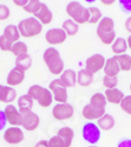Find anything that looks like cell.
Here are the masks:
<instances>
[{
  "label": "cell",
  "mask_w": 131,
  "mask_h": 147,
  "mask_svg": "<svg viewBox=\"0 0 131 147\" xmlns=\"http://www.w3.org/2000/svg\"><path fill=\"white\" fill-rule=\"evenodd\" d=\"M128 48V44H126V39L124 38H116V40L113 41V44L111 45V51L113 52L115 55H121L126 53Z\"/></svg>",
  "instance_id": "cell-26"
},
{
  "label": "cell",
  "mask_w": 131,
  "mask_h": 147,
  "mask_svg": "<svg viewBox=\"0 0 131 147\" xmlns=\"http://www.w3.org/2000/svg\"><path fill=\"white\" fill-rule=\"evenodd\" d=\"M33 17L37 19L43 26H44V25H50V24L52 22V20H53L52 11L50 9L49 6H47L46 4H44V3L40 4L38 11L33 14Z\"/></svg>",
  "instance_id": "cell-14"
},
{
  "label": "cell",
  "mask_w": 131,
  "mask_h": 147,
  "mask_svg": "<svg viewBox=\"0 0 131 147\" xmlns=\"http://www.w3.org/2000/svg\"><path fill=\"white\" fill-rule=\"evenodd\" d=\"M11 16V11L10 8L4 5V4H0V21H5L10 18Z\"/></svg>",
  "instance_id": "cell-38"
},
{
  "label": "cell",
  "mask_w": 131,
  "mask_h": 147,
  "mask_svg": "<svg viewBox=\"0 0 131 147\" xmlns=\"http://www.w3.org/2000/svg\"><path fill=\"white\" fill-rule=\"evenodd\" d=\"M88 147H99V146H97V145H89Z\"/></svg>",
  "instance_id": "cell-48"
},
{
  "label": "cell",
  "mask_w": 131,
  "mask_h": 147,
  "mask_svg": "<svg viewBox=\"0 0 131 147\" xmlns=\"http://www.w3.org/2000/svg\"><path fill=\"white\" fill-rule=\"evenodd\" d=\"M43 60L45 65L47 66V69L50 71L53 76H60L65 69L64 60L62 59V55L59 51L54 47H47L43 53Z\"/></svg>",
  "instance_id": "cell-1"
},
{
  "label": "cell",
  "mask_w": 131,
  "mask_h": 147,
  "mask_svg": "<svg viewBox=\"0 0 131 147\" xmlns=\"http://www.w3.org/2000/svg\"><path fill=\"white\" fill-rule=\"evenodd\" d=\"M99 1L104 5V6H111V5H113L117 0H99Z\"/></svg>",
  "instance_id": "cell-45"
},
{
  "label": "cell",
  "mask_w": 131,
  "mask_h": 147,
  "mask_svg": "<svg viewBox=\"0 0 131 147\" xmlns=\"http://www.w3.org/2000/svg\"><path fill=\"white\" fill-rule=\"evenodd\" d=\"M12 45H13V42H11L8 39H6L3 34L0 35V51H4V52L11 51Z\"/></svg>",
  "instance_id": "cell-37"
},
{
  "label": "cell",
  "mask_w": 131,
  "mask_h": 147,
  "mask_svg": "<svg viewBox=\"0 0 131 147\" xmlns=\"http://www.w3.org/2000/svg\"><path fill=\"white\" fill-rule=\"evenodd\" d=\"M32 58L30 54H25V55H20V57H17L16 59V67L21 69L22 72H26L29 71L31 67H32Z\"/></svg>",
  "instance_id": "cell-27"
},
{
  "label": "cell",
  "mask_w": 131,
  "mask_h": 147,
  "mask_svg": "<svg viewBox=\"0 0 131 147\" xmlns=\"http://www.w3.org/2000/svg\"><path fill=\"white\" fill-rule=\"evenodd\" d=\"M130 91H131V84H130Z\"/></svg>",
  "instance_id": "cell-50"
},
{
  "label": "cell",
  "mask_w": 131,
  "mask_h": 147,
  "mask_svg": "<svg viewBox=\"0 0 131 147\" xmlns=\"http://www.w3.org/2000/svg\"><path fill=\"white\" fill-rule=\"evenodd\" d=\"M7 125V120L5 117V113L3 109H0V131H3Z\"/></svg>",
  "instance_id": "cell-40"
},
{
  "label": "cell",
  "mask_w": 131,
  "mask_h": 147,
  "mask_svg": "<svg viewBox=\"0 0 131 147\" xmlns=\"http://www.w3.org/2000/svg\"><path fill=\"white\" fill-rule=\"evenodd\" d=\"M106 112L105 111H99V109H96V108H93L90 104L85 105L84 107H83L81 109V115L84 119L89 120V121H94V120H98L102 115H104Z\"/></svg>",
  "instance_id": "cell-18"
},
{
  "label": "cell",
  "mask_w": 131,
  "mask_h": 147,
  "mask_svg": "<svg viewBox=\"0 0 131 147\" xmlns=\"http://www.w3.org/2000/svg\"><path fill=\"white\" fill-rule=\"evenodd\" d=\"M11 52L13 53L16 57H20V55H25V54H29V47L24 42V41H17L12 45V48H11Z\"/></svg>",
  "instance_id": "cell-31"
},
{
  "label": "cell",
  "mask_w": 131,
  "mask_h": 147,
  "mask_svg": "<svg viewBox=\"0 0 131 147\" xmlns=\"http://www.w3.org/2000/svg\"><path fill=\"white\" fill-rule=\"evenodd\" d=\"M18 31L24 38H34L43 32V25L34 17H29L19 21Z\"/></svg>",
  "instance_id": "cell-4"
},
{
  "label": "cell",
  "mask_w": 131,
  "mask_h": 147,
  "mask_svg": "<svg viewBox=\"0 0 131 147\" xmlns=\"http://www.w3.org/2000/svg\"><path fill=\"white\" fill-rule=\"evenodd\" d=\"M118 4L123 12L131 13V0H118Z\"/></svg>",
  "instance_id": "cell-39"
},
{
  "label": "cell",
  "mask_w": 131,
  "mask_h": 147,
  "mask_svg": "<svg viewBox=\"0 0 131 147\" xmlns=\"http://www.w3.org/2000/svg\"><path fill=\"white\" fill-rule=\"evenodd\" d=\"M3 35L5 36L6 39H8L11 42H17V41H19V39H20V33H19V31H18V27H17V25H7L6 27H5V30H4V33H3Z\"/></svg>",
  "instance_id": "cell-25"
},
{
  "label": "cell",
  "mask_w": 131,
  "mask_h": 147,
  "mask_svg": "<svg viewBox=\"0 0 131 147\" xmlns=\"http://www.w3.org/2000/svg\"><path fill=\"white\" fill-rule=\"evenodd\" d=\"M117 147H131V139H122L119 142H118Z\"/></svg>",
  "instance_id": "cell-41"
},
{
  "label": "cell",
  "mask_w": 131,
  "mask_h": 147,
  "mask_svg": "<svg viewBox=\"0 0 131 147\" xmlns=\"http://www.w3.org/2000/svg\"><path fill=\"white\" fill-rule=\"evenodd\" d=\"M1 87H3V85H0V90H1Z\"/></svg>",
  "instance_id": "cell-49"
},
{
  "label": "cell",
  "mask_w": 131,
  "mask_h": 147,
  "mask_svg": "<svg viewBox=\"0 0 131 147\" xmlns=\"http://www.w3.org/2000/svg\"><path fill=\"white\" fill-rule=\"evenodd\" d=\"M34 147H49V144H47V140H40L34 145Z\"/></svg>",
  "instance_id": "cell-44"
},
{
  "label": "cell",
  "mask_w": 131,
  "mask_h": 147,
  "mask_svg": "<svg viewBox=\"0 0 131 147\" xmlns=\"http://www.w3.org/2000/svg\"><path fill=\"white\" fill-rule=\"evenodd\" d=\"M105 60L106 59L104 58V55H102L99 53L92 54L85 61V68L89 72H91L92 74H96V73H98L99 71H102L104 68Z\"/></svg>",
  "instance_id": "cell-11"
},
{
  "label": "cell",
  "mask_w": 131,
  "mask_h": 147,
  "mask_svg": "<svg viewBox=\"0 0 131 147\" xmlns=\"http://www.w3.org/2000/svg\"><path fill=\"white\" fill-rule=\"evenodd\" d=\"M119 106L124 113L131 115V95H125L123 98V100L121 101Z\"/></svg>",
  "instance_id": "cell-35"
},
{
  "label": "cell",
  "mask_w": 131,
  "mask_h": 147,
  "mask_svg": "<svg viewBox=\"0 0 131 147\" xmlns=\"http://www.w3.org/2000/svg\"><path fill=\"white\" fill-rule=\"evenodd\" d=\"M33 100L31 99V98L26 94H22L18 98V107H19V111L22 112V111H30V109H32L33 107Z\"/></svg>",
  "instance_id": "cell-29"
},
{
  "label": "cell",
  "mask_w": 131,
  "mask_h": 147,
  "mask_svg": "<svg viewBox=\"0 0 131 147\" xmlns=\"http://www.w3.org/2000/svg\"><path fill=\"white\" fill-rule=\"evenodd\" d=\"M21 113V127L29 132L35 131L40 125V118L35 114L32 109L30 111H22Z\"/></svg>",
  "instance_id": "cell-9"
},
{
  "label": "cell",
  "mask_w": 131,
  "mask_h": 147,
  "mask_svg": "<svg viewBox=\"0 0 131 147\" xmlns=\"http://www.w3.org/2000/svg\"><path fill=\"white\" fill-rule=\"evenodd\" d=\"M12 1H13V4L18 7H24L29 3V0H12Z\"/></svg>",
  "instance_id": "cell-42"
},
{
  "label": "cell",
  "mask_w": 131,
  "mask_h": 147,
  "mask_svg": "<svg viewBox=\"0 0 131 147\" xmlns=\"http://www.w3.org/2000/svg\"><path fill=\"white\" fill-rule=\"evenodd\" d=\"M104 76H109V77H117L119 74L121 68L119 65L117 63V58L116 55L108 58L105 60V65H104Z\"/></svg>",
  "instance_id": "cell-16"
},
{
  "label": "cell",
  "mask_w": 131,
  "mask_h": 147,
  "mask_svg": "<svg viewBox=\"0 0 131 147\" xmlns=\"http://www.w3.org/2000/svg\"><path fill=\"white\" fill-rule=\"evenodd\" d=\"M93 108L96 109H99V111H106V101L105 99V95L104 93H100V92H97L92 94V96L90 98V102H89Z\"/></svg>",
  "instance_id": "cell-22"
},
{
  "label": "cell",
  "mask_w": 131,
  "mask_h": 147,
  "mask_svg": "<svg viewBox=\"0 0 131 147\" xmlns=\"http://www.w3.org/2000/svg\"><path fill=\"white\" fill-rule=\"evenodd\" d=\"M115 124H116L115 118L109 113H105L97 120V126L100 128V131H104V132L111 131L115 127Z\"/></svg>",
  "instance_id": "cell-23"
},
{
  "label": "cell",
  "mask_w": 131,
  "mask_h": 147,
  "mask_svg": "<svg viewBox=\"0 0 131 147\" xmlns=\"http://www.w3.org/2000/svg\"><path fill=\"white\" fill-rule=\"evenodd\" d=\"M40 0H29V3L24 6V11L26 12V13H30V14H34L35 12L38 11L39 6H40Z\"/></svg>",
  "instance_id": "cell-33"
},
{
  "label": "cell",
  "mask_w": 131,
  "mask_h": 147,
  "mask_svg": "<svg viewBox=\"0 0 131 147\" xmlns=\"http://www.w3.org/2000/svg\"><path fill=\"white\" fill-rule=\"evenodd\" d=\"M27 95L31 98L33 101H37L40 107H49L53 102V96L49 88H46L40 85H32L29 87Z\"/></svg>",
  "instance_id": "cell-3"
},
{
  "label": "cell",
  "mask_w": 131,
  "mask_h": 147,
  "mask_svg": "<svg viewBox=\"0 0 131 147\" xmlns=\"http://www.w3.org/2000/svg\"><path fill=\"white\" fill-rule=\"evenodd\" d=\"M62 28L64 30V32L66 33L67 36H73L78 33L79 31V25L77 22H75L72 19H66L64 22H63V25H62Z\"/></svg>",
  "instance_id": "cell-28"
},
{
  "label": "cell",
  "mask_w": 131,
  "mask_h": 147,
  "mask_svg": "<svg viewBox=\"0 0 131 147\" xmlns=\"http://www.w3.org/2000/svg\"><path fill=\"white\" fill-rule=\"evenodd\" d=\"M24 138H25V134L18 126H11L6 128L4 133V140L10 145H18L24 140Z\"/></svg>",
  "instance_id": "cell-12"
},
{
  "label": "cell",
  "mask_w": 131,
  "mask_h": 147,
  "mask_svg": "<svg viewBox=\"0 0 131 147\" xmlns=\"http://www.w3.org/2000/svg\"><path fill=\"white\" fill-rule=\"evenodd\" d=\"M89 9V24H98L100 21V19L103 18V14H102V11L96 7V6H91V7H88Z\"/></svg>",
  "instance_id": "cell-32"
},
{
  "label": "cell",
  "mask_w": 131,
  "mask_h": 147,
  "mask_svg": "<svg viewBox=\"0 0 131 147\" xmlns=\"http://www.w3.org/2000/svg\"><path fill=\"white\" fill-rule=\"evenodd\" d=\"M17 99V92L13 87L8 86V85H3L1 90H0V102L5 104H12Z\"/></svg>",
  "instance_id": "cell-19"
},
{
  "label": "cell",
  "mask_w": 131,
  "mask_h": 147,
  "mask_svg": "<svg viewBox=\"0 0 131 147\" xmlns=\"http://www.w3.org/2000/svg\"><path fill=\"white\" fill-rule=\"evenodd\" d=\"M57 134L64 140L66 147H71V145H72V141H73V138H75V131L72 128L67 127V126H64V127L58 129Z\"/></svg>",
  "instance_id": "cell-24"
},
{
  "label": "cell",
  "mask_w": 131,
  "mask_h": 147,
  "mask_svg": "<svg viewBox=\"0 0 131 147\" xmlns=\"http://www.w3.org/2000/svg\"><path fill=\"white\" fill-rule=\"evenodd\" d=\"M47 144H49V147H66L64 140H63L60 137H59L58 134H56V136L51 137L50 140L47 141Z\"/></svg>",
  "instance_id": "cell-36"
},
{
  "label": "cell",
  "mask_w": 131,
  "mask_h": 147,
  "mask_svg": "<svg viewBox=\"0 0 131 147\" xmlns=\"http://www.w3.org/2000/svg\"><path fill=\"white\" fill-rule=\"evenodd\" d=\"M103 85L106 90L109 88H116L118 85V78L117 77H109V76H104L103 78Z\"/></svg>",
  "instance_id": "cell-34"
},
{
  "label": "cell",
  "mask_w": 131,
  "mask_h": 147,
  "mask_svg": "<svg viewBox=\"0 0 131 147\" xmlns=\"http://www.w3.org/2000/svg\"><path fill=\"white\" fill-rule=\"evenodd\" d=\"M25 80V72H22L21 69L14 67L12 68L6 78V82L8 86L14 87V86H19L20 84H22V81Z\"/></svg>",
  "instance_id": "cell-15"
},
{
  "label": "cell",
  "mask_w": 131,
  "mask_h": 147,
  "mask_svg": "<svg viewBox=\"0 0 131 147\" xmlns=\"http://www.w3.org/2000/svg\"><path fill=\"white\" fill-rule=\"evenodd\" d=\"M85 3H88V4H93V3H96L97 0H84Z\"/></svg>",
  "instance_id": "cell-47"
},
{
  "label": "cell",
  "mask_w": 131,
  "mask_h": 147,
  "mask_svg": "<svg viewBox=\"0 0 131 147\" xmlns=\"http://www.w3.org/2000/svg\"><path fill=\"white\" fill-rule=\"evenodd\" d=\"M49 90L52 93L53 96V100L57 104H63V102H67V88L64 86V85L60 82V80L58 79H53L50 85H49Z\"/></svg>",
  "instance_id": "cell-7"
},
{
  "label": "cell",
  "mask_w": 131,
  "mask_h": 147,
  "mask_svg": "<svg viewBox=\"0 0 131 147\" xmlns=\"http://www.w3.org/2000/svg\"><path fill=\"white\" fill-rule=\"evenodd\" d=\"M59 80L66 88L73 87L77 84V73L73 69H64V72L59 77Z\"/></svg>",
  "instance_id": "cell-20"
},
{
  "label": "cell",
  "mask_w": 131,
  "mask_h": 147,
  "mask_svg": "<svg viewBox=\"0 0 131 147\" xmlns=\"http://www.w3.org/2000/svg\"><path fill=\"white\" fill-rule=\"evenodd\" d=\"M73 114H75V108L69 102L56 104V106H53L52 108V115L58 121L69 120L73 117Z\"/></svg>",
  "instance_id": "cell-8"
},
{
  "label": "cell",
  "mask_w": 131,
  "mask_h": 147,
  "mask_svg": "<svg viewBox=\"0 0 131 147\" xmlns=\"http://www.w3.org/2000/svg\"><path fill=\"white\" fill-rule=\"evenodd\" d=\"M104 95H105V99L109 104H112V105H119L121 101L123 100V98L125 96L124 93L119 90V88H109V90H105L104 92Z\"/></svg>",
  "instance_id": "cell-17"
},
{
  "label": "cell",
  "mask_w": 131,
  "mask_h": 147,
  "mask_svg": "<svg viewBox=\"0 0 131 147\" xmlns=\"http://www.w3.org/2000/svg\"><path fill=\"white\" fill-rule=\"evenodd\" d=\"M93 76L86 68H83L77 72V84L81 87H89L93 82Z\"/></svg>",
  "instance_id": "cell-21"
},
{
  "label": "cell",
  "mask_w": 131,
  "mask_h": 147,
  "mask_svg": "<svg viewBox=\"0 0 131 147\" xmlns=\"http://www.w3.org/2000/svg\"><path fill=\"white\" fill-rule=\"evenodd\" d=\"M4 113L7 120V124H10L11 126H21V113L17 106L8 104L4 109Z\"/></svg>",
  "instance_id": "cell-13"
},
{
  "label": "cell",
  "mask_w": 131,
  "mask_h": 147,
  "mask_svg": "<svg viewBox=\"0 0 131 147\" xmlns=\"http://www.w3.org/2000/svg\"><path fill=\"white\" fill-rule=\"evenodd\" d=\"M66 14L78 25L89 22V9L78 1H71L66 5Z\"/></svg>",
  "instance_id": "cell-5"
},
{
  "label": "cell",
  "mask_w": 131,
  "mask_h": 147,
  "mask_svg": "<svg viewBox=\"0 0 131 147\" xmlns=\"http://www.w3.org/2000/svg\"><path fill=\"white\" fill-rule=\"evenodd\" d=\"M126 44H128V48L131 51V34L128 36V39H126Z\"/></svg>",
  "instance_id": "cell-46"
},
{
  "label": "cell",
  "mask_w": 131,
  "mask_h": 147,
  "mask_svg": "<svg viewBox=\"0 0 131 147\" xmlns=\"http://www.w3.org/2000/svg\"><path fill=\"white\" fill-rule=\"evenodd\" d=\"M66 38L67 35L66 33L64 32V30L60 27H54V28H50L49 31L46 32L45 34V39L46 41L49 42L52 47L53 46H57V45H62L63 42L66 41Z\"/></svg>",
  "instance_id": "cell-10"
},
{
  "label": "cell",
  "mask_w": 131,
  "mask_h": 147,
  "mask_svg": "<svg viewBox=\"0 0 131 147\" xmlns=\"http://www.w3.org/2000/svg\"><path fill=\"white\" fill-rule=\"evenodd\" d=\"M116 58H117V63L119 65L121 71H123V72L131 71V55L124 53L121 55H116Z\"/></svg>",
  "instance_id": "cell-30"
},
{
  "label": "cell",
  "mask_w": 131,
  "mask_h": 147,
  "mask_svg": "<svg viewBox=\"0 0 131 147\" xmlns=\"http://www.w3.org/2000/svg\"><path fill=\"white\" fill-rule=\"evenodd\" d=\"M125 30H126V32H129L131 34V17H129L125 20Z\"/></svg>",
  "instance_id": "cell-43"
},
{
  "label": "cell",
  "mask_w": 131,
  "mask_h": 147,
  "mask_svg": "<svg viewBox=\"0 0 131 147\" xmlns=\"http://www.w3.org/2000/svg\"><path fill=\"white\" fill-rule=\"evenodd\" d=\"M97 36L102 44L104 45H112L116 40V31H115V21L110 17H103L100 21L97 24V30H96Z\"/></svg>",
  "instance_id": "cell-2"
},
{
  "label": "cell",
  "mask_w": 131,
  "mask_h": 147,
  "mask_svg": "<svg viewBox=\"0 0 131 147\" xmlns=\"http://www.w3.org/2000/svg\"><path fill=\"white\" fill-rule=\"evenodd\" d=\"M81 137L89 145H96L100 140L102 131L97 126V124H94L93 121H89L84 124L81 128Z\"/></svg>",
  "instance_id": "cell-6"
}]
</instances>
